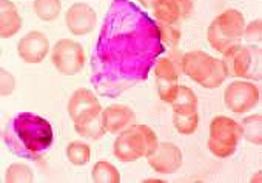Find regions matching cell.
I'll return each mask as SVG.
<instances>
[{"label":"cell","instance_id":"1","mask_svg":"<svg viewBox=\"0 0 262 183\" xmlns=\"http://www.w3.org/2000/svg\"><path fill=\"white\" fill-rule=\"evenodd\" d=\"M158 24L131 0H113L91 57V83L114 97L145 80L164 53Z\"/></svg>","mask_w":262,"mask_h":183},{"label":"cell","instance_id":"2","mask_svg":"<svg viewBox=\"0 0 262 183\" xmlns=\"http://www.w3.org/2000/svg\"><path fill=\"white\" fill-rule=\"evenodd\" d=\"M4 142L17 157L40 160L53 145V128L37 114L20 112L4 129Z\"/></svg>","mask_w":262,"mask_h":183},{"label":"cell","instance_id":"3","mask_svg":"<svg viewBox=\"0 0 262 183\" xmlns=\"http://www.w3.org/2000/svg\"><path fill=\"white\" fill-rule=\"evenodd\" d=\"M156 145L158 137L148 125H131L116 137L113 154L120 162H136L148 157Z\"/></svg>","mask_w":262,"mask_h":183},{"label":"cell","instance_id":"4","mask_svg":"<svg viewBox=\"0 0 262 183\" xmlns=\"http://www.w3.org/2000/svg\"><path fill=\"white\" fill-rule=\"evenodd\" d=\"M184 73L193 82L207 89L221 86L228 77L222 60H217L216 57H211L199 50L184 54Z\"/></svg>","mask_w":262,"mask_h":183},{"label":"cell","instance_id":"5","mask_svg":"<svg viewBox=\"0 0 262 183\" xmlns=\"http://www.w3.org/2000/svg\"><path fill=\"white\" fill-rule=\"evenodd\" d=\"M245 19L237 10H227L219 14L207 30L208 43L219 53H224L233 45H237L244 36Z\"/></svg>","mask_w":262,"mask_h":183},{"label":"cell","instance_id":"6","mask_svg":"<svg viewBox=\"0 0 262 183\" xmlns=\"http://www.w3.org/2000/svg\"><path fill=\"white\" fill-rule=\"evenodd\" d=\"M222 63L227 70V74L231 77H242L248 80H260L262 79V68H260V57L262 51L256 45H233L224 53Z\"/></svg>","mask_w":262,"mask_h":183},{"label":"cell","instance_id":"7","mask_svg":"<svg viewBox=\"0 0 262 183\" xmlns=\"http://www.w3.org/2000/svg\"><path fill=\"white\" fill-rule=\"evenodd\" d=\"M242 139L241 123L230 119L228 116H216L210 123L208 149L217 158H227L233 155Z\"/></svg>","mask_w":262,"mask_h":183},{"label":"cell","instance_id":"8","mask_svg":"<svg viewBox=\"0 0 262 183\" xmlns=\"http://www.w3.org/2000/svg\"><path fill=\"white\" fill-rule=\"evenodd\" d=\"M155 80L159 97L171 103L178 91V77L184 73V53L178 48H171L167 57H161L155 63Z\"/></svg>","mask_w":262,"mask_h":183},{"label":"cell","instance_id":"9","mask_svg":"<svg viewBox=\"0 0 262 183\" xmlns=\"http://www.w3.org/2000/svg\"><path fill=\"white\" fill-rule=\"evenodd\" d=\"M86 62L83 47L71 39H60L51 51L53 66L63 76L77 74Z\"/></svg>","mask_w":262,"mask_h":183},{"label":"cell","instance_id":"10","mask_svg":"<svg viewBox=\"0 0 262 183\" xmlns=\"http://www.w3.org/2000/svg\"><path fill=\"white\" fill-rule=\"evenodd\" d=\"M260 99V91L250 82H233L224 91V103L234 114L251 111Z\"/></svg>","mask_w":262,"mask_h":183},{"label":"cell","instance_id":"11","mask_svg":"<svg viewBox=\"0 0 262 183\" xmlns=\"http://www.w3.org/2000/svg\"><path fill=\"white\" fill-rule=\"evenodd\" d=\"M67 109L74 125L86 123L102 114V106L99 99L94 96L91 89L86 88L76 89L71 94Z\"/></svg>","mask_w":262,"mask_h":183},{"label":"cell","instance_id":"12","mask_svg":"<svg viewBox=\"0 0 262 183\" xmlns=\"http://www.w3.org/2000/svg\"><path fill=\"white\" fill-rule=\"evenodd\" d=\"M150 166L159 174H173L182 165V151L171 142H158L156 148L148 154Z\"/></svg>","mask_w":262,"mask_h":183},{"label":"cell","instance_id":"13","mask_svg":"<svg viewBox=\"0 0 262 183\" xmlns=\"http://www.w3.org/2000/svg\"><path fill=\"white\" fill-rule=\"evenodd\" d=\"M97 22L96 11L83 2H77L71 5L65 14V24L68 31L73 36H86L90 34Z\"/></svg>","mask_w":262,"mask_h":183},{"label":"cell","instance_id":"14","mask_svg":"<svg viewBox=\"0 0 262 183\" xmlns=\"http://www.w3.org/2000/svg\"><path fill=\"white\" fill-rule=\"evenodd\" d=\"M50 51V40L40 31H30L17 43V54L25 63H40Z\"/></svg>","mask_w":262,"mask_h":183},{"label":"cell","instance_id":"15","mask_svg":"<svg viewBox=\"0 0 262 183\" xmlns=\"http://www.w3.org/2000/svg\"><path fill=\"white\" fill-rule=\"evenodd\" d=\"M155 17L164 24H179L194 11L193 0H156L153 5Z\"/></svg>","mask_w":262,"mask_h":183},{"label":"cell","instance_id":"16","mask_svg":"<svg viewBox=\"0 0 262 183\" xmlns=\"http://www.w3.org/2000/svg\"><path fill=\"white\" fill-rule=\"evenodd\" d=\"M102 120L106 132L119 134L125 129H128L131 125H135L136 116L133 109L125 106V105H110L106 109H102Z\"/></svg>","mask_w":262,"mask_h":183},{"label":"cell","instance_id":"17","mask_svg":"<svg viewBox=\"0 0 262 183\" xmlns=\"http://www.w3.org/2000/svg\"><path fill=\"white\" fill-rule=\"evenodd\" d=\"M22 28L20 13L11 0H0V37L11 39Z\"/></svg>","mask_w":262,"mask_h":183},{"label":"cell","instance_id":"18","mask_svg":"<svg viewBox=\"0 0 262 183\" xmlns=\"http://www.w3.org/2000/svg\"><path fill=\"white\" fill-rule=\"evenodd\" d=\"M174 114H191L198 111V96L188 86H178V91L171 100Z\"/></svg>","mask_w":262,"mask_h":183},{"label":"cell","instance_id":"19","mask_svg":"<svg viewBox=\"0 0 262 183\" xmlns=\"http://www.w3.org/2000/svg\"><path fill=\"white\" fill-rule=\"evenodd\" d=\"M242 129V137L254 145L262 143V116L260 114H253L248 116L242 120L241 123Z\"/></svg>","mask_w":262,"mask_h":183},{"label":"cell","instance_id":"20","mask_svg":"<svg viewBox=\"0 0 262 183\" xmlns=\"http://www.w3.org/2000/svg\"><path fill=\"white\" fill-rule=\"evenodd\" d=\"M91 178L97 183H119L120 174L113 163L106 160H99L91 169Z\"/></svg>","mask_w":262,"mask_h":183},{"label":"cell","instance_id":"21","mask_svg":"<svg viewBox=\"0 0 262 183\" xmlns=\"http://www.w3.org/2000/svg\"><path fill=\"white\" fill-rule=\"evenodd\" d=\"M33 10L40 20L53 22L62 13V2L60 0H34Z\"/></svg>","mask_w":262,"mask_h":183},{"label":"cell","instance_id":"22","mask_svg":"<svg viewBox=\"0 0 262 183\" xmlns=\"http://www.w3.org/2000/svg\"><path fill=\"white\" fill-rule=\"evenodd\" d=\"M90 157H91V151L85 142L74 140V142L68 143L67 158L70 160V163H73L76 166H82V165H86L90 162Z\"/></svg>","mask_w":262,"mask_h":183},{"label":"cell","instance_id":"23","mask_svg":"<svg viewBox=\"0 0 262 183\" xmlns=\"http://www.w3.org/2000/svg\"><path fill=\"white\" fill-rule=\"evenodd\" d=\"M5 180L10 183H31L34 180V172L27 163H13L7 169Z\"/></svg>","mask_w":262,"mask_h":183},{"label":"cell","instance_id":"24","mask_svg":"<svg viewBox=\"0 0 262 183\" xmlns=\"http://www.w3.org/2000/svg\"><path fill=\"white\" fill-rule=\"evenodd\" d=\"M74 129L79 135L82 137H88L93 140H99L102 139V135L106 132L105 126H103V120H102V114L86 123H80V125H74Z\"/></svg>","mask_w":262,"mask_h":183},{"label":"cell","instance_id":"25","mask_svg":"<svg viewBox=\"0 0 262 183\" xmlns=\"http://www.w3.org/2000/svg\"><path fill=\"white\" fill-rule=\"evenodd\" d=\"M173 125L174 129L182 135H190L198 129L199 125V116L198 112L191 114H174L173 116Z\"/></svg>","mask_w":262,"mask_h":183},{"label":"cell","instance_id":"26","mask_svg":"<svg viewBox=\"0 0 262 183\" xmlns=\"http://www.w3.org/2000/svg\"><path fill=\"white\" fill-rule=\"evenodd\" d=\"M158 30H159L161 43L164 47H168V48H176L178 47V43L181 42V30L176 25L159 22Z\"/></svg>","mask_w":262,"mask_h":183},{"label":"cell","instance_id":"27","mask_svg":"<svg viewBox=\"0 0 262 183\" xmlns=\"http://www.w3.org/2000/svg\"><path fill=\"white\" fill-rule=\"evenodd\" d=\"M248 43H251V45H259L260 43V40H262V22H260V19H257V20H253L251 24H248V25H245V28H244V36H242Z\"/></svg>","mask_w":262,"mask_h":183},{"label":"cell","instance_id":"28","mask_svg":"<svg viewBox=\"0 0 262 183\" xmlns=\"http://www.w3.org/2000/svg\"><path fill=\"white\" fill-rule=\"evenodd\" d=\"M16 88V79L14 76L7 71L5 68L0 70V93L2 96H10Z\"/></svg>","mask_w":262,"mask_h":183},{"label":"cell","instance_id":"29","mask_svg":"<svg viewBox=\"0 0 262 183\" xmlns=\"http://www.w3.org/2000/svg\"><path fill=\"white\" fill-rule=\"evenodd\" d=\"M138 2L144 7V8H153V5L156 4V0H138Z\"/></svg>","mask_w":262,"mask_h":183}]
</instances>
